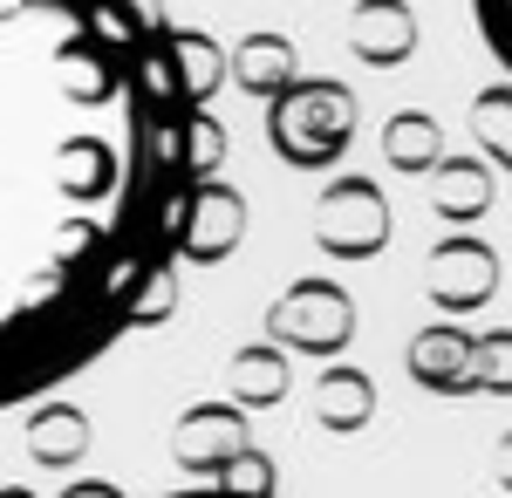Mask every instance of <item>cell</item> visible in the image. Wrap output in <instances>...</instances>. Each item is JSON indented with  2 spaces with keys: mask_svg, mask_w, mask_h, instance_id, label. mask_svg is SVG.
<instances>
[{
  "mask_svg": "<svg viewBox=\"0 0 512 498\" xmlns=\"http://www.w3.org/2000/svg\"><path fill=\"white\" fill-rule=\"evenodd\" d=\"M219 151L164 0H0V417L171 314Z\"/></svg>",
  "mask_w": 512,
  "mask_h": 498,
  "instance_id": "cell-1",
  "label": "cell"
},
{
  "mask_svg": "<svg viewBox=\"0 0 512 498\" xmlns=\"http://www.w3.org/2000/svg\"><path fill=\"white\" fill-rule=\"evenodd\" d=\"M267 144L294 171H335L355 144V96L335 76H294L267 96Z\"/></svg>",
  "mask_w": 512,
  "mask_h": 498,
  "instance_id": "cell-2",
  "label": "cell"
},
{
  "mask_svg": "<svg viewBox=\"0 0 512 498\" xmlns=\"http://www.w3.org/2000/svg\"><path fill=\"white\" fill-rule=\"evenodd\" d=\"M315 246L328 260H376L390 246V198L376 178H328L315 198Z\"/></svg>",
  "mask_w": 512,
  "mask_h": 498,
  "instance_id": "cell-3",
  "label": "cell"
},
{
  "mask_svg": "<svg viewBox=\"0 0 512 498\" xmlns=\"http://www.w3.org/2000/svg\"><path fill=\"white\" fill-rule=\"evenodd\" d=\"M355 335V301L335 280H294L274 307H267V342L294 348V355H335Z\"/></svg>",
  "mask_w": 512,
  "mask_h": 498,
  "instance_id": "cell-4",
  "label": "cell"
},
{
  "mask_svg": "<svg viewBox=\"0 0 512 498\" xmlns=\"http://www.w3.org/2000/svg\"><path fill=\"white\" fill-rule=\"evenodd\" d=\"M239 239H246V198L219 178V171H205L185 198V232H178V260L185 267H219V260H233Z\"/></svg>",
  "mask_w": 512,
  "mask_h": 498,
  "instance_id": "cell-5",
  "label": "cell"
},
{
  "mask_svg": "<svg viewBox=\"0 0 512 498\" xmlns=\"http://www.w3.org/2000/svg\"><path fill=\"white\" fill-rule=\"evenodd\" d=\"M424 287H431V301L444 314H472V307H485L499 294V253L485 239H472V232H451L424 260Z\"/></svg>",
  "mask_w": 512,
  "mask_h": 498,
  "instance_id": "cell-6",
  "label": "cell"
},
{
  "mask_svg": "<svg viewBox=\"0 0 512 498\" xmlns=\"http://www.w3.org/2000/svg\"><path fill=\"white\" fill-rule=\"evenodd\" d=\"M233 458H246V403H198L178 417V464L198 478H219Z\"/></svg>",
  "mask_w": 512,
  "mask_h": 498,
  "instance_id": "cell-7",
  "label": "cell"
},
{
  "mask_svg": "<svg viewBox=\"0 0 512 498\" xmlns=\"http://www.w3.org/2000/svg\"><path fill=\"white\" fill-rule=\"evenodd\" d=\"M349 48L369 69H396L417 48V14L410 0H355L349 7Z\"/></svg>",
  "mask_w": 512,
  "mask_h": 498,
  "instance_id": "cell-8",
  "label": "cell"
},
{
  "mask_svg": "<svg viewBox=\"0 0 512 498\" xmlns=\"http://www.w3.org/2000/svg\"><path fill=\"white\" fill-rule=\"evenodd\" d=\"M472 348H478V335H465L458 321H431V328L410 342V376H417V389L465 396V389H472Z\"/></svg>",
  "mask_w": 512,
  "mask_h": 498,
  "instance_id": "cell-9",
  "label": "cell"
},
{
  "mask_svg": "<svg viewBox=\"0 0 512 498\" xmlns=\"http://www.w3.org/2000/svg\"><path fill=\"white\" fill-rule=\"evenodd\" d=\"M424 178H431L437 219H451V226L485 219V205H492V164H485V157H437Z\"/></svg>",
  "mask_w": 512,
  "mask_h": 498,
  "instance_id": "cell-10",
  "label": "cell"
},
{
  "mask_svg": "<svg viewBox=\"0 0 512 498\" xmlns=\"http://www.w3.org/2000/svg\"><path fill=\"white\" fill-rule=\"evenodd\" d=\"M226 76L267 103V96H280L287 82L301 76V55H294L287 35H246L239 48H226Z\"/></svg>",
  "mask_w": 512,
  "mask_h": 498,
  "instance_id": "cell-11",
  "label": "cell"
},
{
  "mask_svg": "<svg viewBox=\"0 0 512 498\" xmlns=\"http://www.w3.org/2000/svg\"><path fill=\"white\" fill-rule=\"evenodd\" d=\"M376 417V383L362 369H321L315 376V423L321 430H362Z\"/></svg>",
  "mask_w": 512,
  "mask_h": 498,
  "instance_id": "cell-12",
  "label": "cell"
},
{
  "mask_svg": "<svg viewBox=\"0 0 512 498\" xmlns=\"http://www.w3.org/2000/svg\"><path fill=\"white\" fill-rule=\"evenodd\" d=\"M28 410H35V417H28V444H35L41 464L82 458V444H89V417H82L76 403H62V396H35Z\"/></svg>",
  "mask_w": 512,
  "mask_h": 498,
  "instance_id": "cell-13",
  "label": "cell"
},
{
  "mask_svg": "<svg viewBox=\"0 0 512 498\" xmlns=\"http://www.w3.org/2000/svg\"><path fill=\"white\" fill-rule=\"evenodd\" d=\"M383 157H390V171H431L437 157H444V130H437V116L424 110H396L390 130H383Z\"/></svg>",
  "mask_w": 512,
  "mask_h": 498,
  "instance_id": "cell-14",
  "label": "cell"
},
{
  "mask_svg": "<svg viewBox=\"0 0 512 498\" xmlns=\"http://www.w3.org/2000/svg\"><path fill=\"white\" fill-rule=\"evenodd\" d=\"M280 389H287V348H280V342L239 348V362H233V403L260 410V403H280Z\"/></svg>",
  "mask_w": 512,
  "mask_h": 498,
  "instance_id": "cell-15",
  "label": "cell"
},
{
  "mask_svg": "<svg viewBox=\"0 0 512 498\" xmlns=\"http://www.w3.org/2000/svg\"><path fill=\"white\" fill-rule=\"evenodd\" d=\"M472 137L492 171H512V82H492L472 96Z\"/></svg>",
  "mask_w": 512,
  "mask_h": 498,
  "instance_id": "cell-16",
  "label": "cell"
},
{
  "mask_svg": "<svg viewBox=\"0 0 512 498\" xmlns=\"http://www.w3.org/2000/svg\"><path fill=\"white\" fill-rule=\"evenodd\" d=\"M178 62H185L192 96H198V103H212L219 82H226V48H219L212 35H198V28H178Z\"/></svg>",
  "mask_w": 512,
  "mask_h": 498,
  "instance_id": "cell-17",
  "label": "cell"
},
{
  "mask_svg": "<svg viewBox=\"0 0 512 498\" xmlns=\"http://www.w3.org/2000/svg\"><path fill=\"white\" fill-rule=\"evenodd\" d=\"M472 389H512V328H492V335H478L472 348Z\"/></svg>",
  "mask_w": 512,
  "mask_h": 498,
  "instance_id": "cell-18",
  "label": "cell"
},
{
  "mask_svg": "<svg viewBox=\"0 0 512 498\" xmlns=\"http://www.w3.org/2000/svg\"><path fill=\"white\" fill-rule=\"evenodd\" d=\"M472 21H478V41L492 48V62L512 76V0H472Z\"/></svg>",
  "mask_w": 512,
  "mask_h": 498,
  "instance_id": "cell-19",
  "label": "cell"
},
{
  "mask_svg": "<svg viewBox=\"0 0 512 498\" xmlns=\"http://www.w3.org/2000/svg\"><path fill=\"white\" fill-rule=\"evenodd\" d=\"M499 478L512 485V437H506V451H499Z\"/></svg>",
  "mask_w": 512,
  "mask_h": 498,
  "instance_id": "cell-20",
  "label": "cell"
}]
</instances>
